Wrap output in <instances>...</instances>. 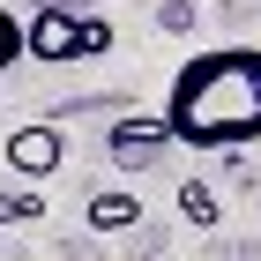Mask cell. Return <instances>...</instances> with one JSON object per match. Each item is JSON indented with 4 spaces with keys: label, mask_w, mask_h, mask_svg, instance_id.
Here are the masks:
<instances>
[{
    "label": "cell",
    "mask_w": 261,
    "mask_h": 261,
    "mask_svg": "<svg viewBox=\"0 0 261 261\" xmlns=\"http://www.w3.org/2000/svg\"><path fill=\"white\" fill-rule=\"evenodd\" d=\"M164 127L179 149H217L239 157L246 142H261V45H209L172 75L164 90Z\"/></svg>",
    "instance_id": "cell-1"
},
{
    "label": "cell",
    "mask_w": 261,
    "mask_h": 261,
    "mask_svg": "<svg viewBox=\"0 0 261 261\" xmlns=\"http://www.w3.org/2000/svg\"><path fill=\"white\" fill-rule=\"evenodd\" d=\"M120 45V30L105 15H67V8H45L38 22H22V60L67 67V60H105Z\"/></svg>",
    "instance_id": "cell-2"
},
{
    "label": "cell",
    "mask_w": 261,
    "mask_h": 261,
    "mask_svg": "<svg viewBox=\"0 0 261 261\" xmlns=\"http://www.w3.org/2000/svg\"><path fill=\"white\" fill-rule=\"evenodd\" d=\"M0 157L15 164L22 179H53V172L67 164V127H53V120H30V127H15V135H8V149H0Z\"/></svg>",
    "instance_id": "cell-3"
},
{
    "label": "cell",
    "mask_w": 261,
    "mask_h": 261,
    "mask_svg": "<svg viewBox=\"0 0 261 261\" xmlns=\"http://www.w3.org/2000/svg\"><path fill=\"white\" fill-rule=\"evenodd\" d=\"M164 149H172V127H164L157 112H127V120H112V135H105V157H112V164H127V172L157 164Z\"/></svg>",
    "instance_id": "cell-4"
},
{
    "label": "cell",
    "mask_w": 261,
    "mask_h": 261,
    "mask_svg": "<svg viewBox=\"0 0 261 261\" xmlns=\"http://www.w3.org/2000/svg\"><path fill=\"white\" fill-rule=\"evenodd\" d=\"M135 217H142V201H135V194H120V187H105V194L90 201V224H97V231H127Z\"/></svg>",
    "instance_id": "cell-5"
},
{
    "label": "cell",
    "mask_w": 261,
    "mask_h": 261,
    "mask_svg": "<svg viewBox=\"0 0 261 261\" xmlns=\"http://www.w3.org/2000/svg\"><path fill=\"white\" fill-rule=\"evenodd\" d=\"M179 217L194 224V231H209V224L224 217V209H217V187H209V179H187L179 187Z\"/></svg>",
    "instance_id": "cell-6"
},
{
    "label": "cell",
    "mask_w": 261,
    "mask_h": 261,
    "mask_svg": "<svg viewBox=\"0 0 261 261\" xmlns=\"http://www.w3.org/2000/svg\"><path fill=\"white\" fill-rule=\"evenodd\" d=\"M38 217H45L38 187H8V194H0V224H38Z\"/></svg>",
    "instance_id": "cell-7"
},
{
    "label": "cell",
    "mask_w": 261,
    "mask_h": 261,
    "mask_svg": "<svg viewBox=\"0 0 261 261\" xmlns=\"http://www.w3.org/2000/svg\"><path fill=\"white\" fill-rule=\"evenodd\" d=\"M15 60H22V15H15V8H0V75H8Z\"/></svg>",
    "instance_id": "cell-8"
}]
</instances>
